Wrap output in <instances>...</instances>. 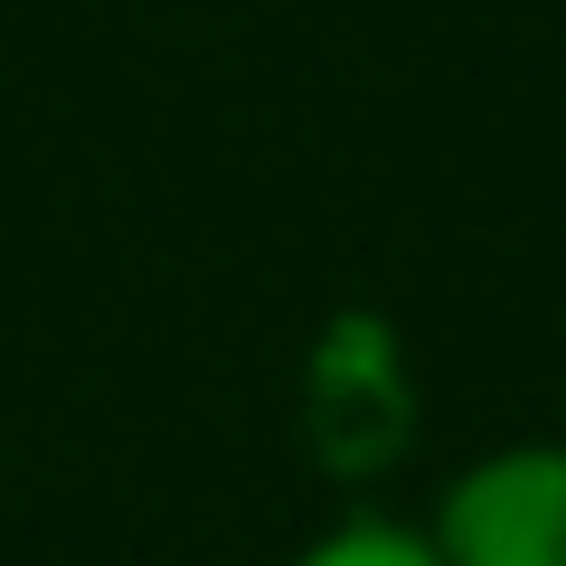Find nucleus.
Listing matches in <instances>:
<instances>
[{"instance_id":"obj_1","label":"nucleus","mask_w":566,"mask_h":566,"mask_svg":"<svg viewBox=\"0 0 566 566\" xmlns=\"http://www.w3.org/2000/svg\"><path fill=\"white\" fill-rule=\"evenodd\" d=\"M424 538L444 566H566V444L520 434L491 444L434 491Z\"/></svg>"},{"instance_id":"obj_2","label":"nucleus","mask_w":566,"mask_h":566,"mask_svg":"<svg viewBox=\"0 0 566 566\" xmlns=\"http://www.w3.org/2000/svg\"><path fill=\"white\" fill-rule=\"evenodd\" d=\"M283 566H444L434 557V538H424V520H387V510H349V520H331L322 538H303Z\"/></svg>"}]
</instances>
